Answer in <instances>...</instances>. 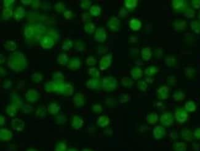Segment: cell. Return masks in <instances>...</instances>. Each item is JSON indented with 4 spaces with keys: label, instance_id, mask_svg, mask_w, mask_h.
<instances>
[{
    "label": "cell",
    "instance_id": "obj_1",
    "mask_svg": "<svg viewBox=\"0 0 200 151\" xmlns=\"http://www.w3.org/2000/svg\"><path fill=\"white\" fill-rule=\"evenodd\" d=\"M142 56L144 60H149L151 56V49L149 47H145L142 50Z\"/></svg>",
    "mask_w": 200,
    "mask_h": 151
},
{
    "label": "cell",
    "instance_id": "obj_2",
    "mask_svg": "<svg viewBox=\"0 0 200 151\" xmlns=\"http://www.w3.org/2000/svg\"><path fill=\"white\" fill-rule=\"evenodd\" d=\"M106 34L104 30L99 29L95 35V39L99 41H103L105 39Z\"/></svg>",
    "mask_w": 200,
    "mask_h": 151
},
{
    "label": "cell",
    "instance_id": "obj_3",
    "mask_svg": "<svg viewBox=\"0 0 200 151\" xmlns=\"http://www.w3.org/2000/svg\"><path fill=\"white\" fill-rule=\"evenodd\" d=\"M141 22L137 19H133L130 22V26L133 30H138L141 27Z\"/></svg>",
    "mask_w": 200,
    "mask_h": 151
},
{
    "label": "cell",
    "instance_id": "obj_4",
    "mask_svg": "<svg viewBox=\"0 0 200 151\" xmlns=\"http://www.w3.org/2000/svg\"><path fill=\"white\" fill-rule=\"evenodd\" d=\"M110 64V60L109 58L104 57L101 62V68L102 70H105Z\"/></svg>",
    "mask_w": 200,
    "mask_h": 151
},
{
    "label": "cell",
    "instance_id": "obj_5",
    "mask_svg": "<svg viewBox=\"0 0 200 151\" xmlns=\"http://www.w3.org/2000/svg\"><path fill=\"white\" fill-rule=\"evenodd\" d=\"M173 6L175 9H181L185 6V4L183 1H173Z\"/></svg>",
    "mask_w": 200,
    "mask_h": 151
},
{
    "label": "cell",
    "instance_id": "obj_6",
    "mask_svg": "<svg viewBox=\"0 0 200 151\" xmlns=\"http://www.w3.org/2000/svg\"><path fill=\"white\" fill-rule=\"evenodd\" d=\"M110 22H111V23H110V26L111 30H116L118 29L119 23H118V24H116V23H117L119 22L118 20L116 19V18H112Z\"/></svg>",
    "mask_w": 200,
    "mask_h": 151
},
{
    "label": "cell",
    "instance_id": "obj_7",
    "mask_svg": "<svg viewBox=\"0 0 200 151\" xmlns=\"http://www.w3.org/2000/svg\"><path fill=\"white\" fill-rule=\"evenodd\" d=\"M142 74V71L141 69L138 68H135L133 69L132 71V75L133 76L135 79L139 78V77L141 76Z\"/></svg>",
    "mask_w": 200,
    "mask_h": 151
},
{
    "label": "cell",
    "instance_id": "obj_8",
    "mask_svg": "<svg viewBox=\"0 0 200 151\" xmlns=\"http://www.w3.org/2000/svg\"><path fill=\"white\" fill-rule=\"evenodd\" d=\"M158 71L157 68H156L155 67L151 66L149 67L147 69L145 70V74H148L149 76H151L156 73Z\"/></svg>",
    "mask_w": 200,
    "mask_h": 151
},
{
    "label": "cell",
    "instance_id": "obj_9",
    "mask_svg": "<svg viewBox=\"0 0 200 151\" xmlns=\"http://www.w3.org/2000/svg\"><path fill=\"white\" fill-rule=\"evenodd\" d=\"M100 12H101V8L97 6H94L91 9V13L92 14L94 15H97L100 14Z\"/></svg>",
    "mask_w": 200,
    "mask_h": 151
},
{
    "label": "cell",
    "instance_id": "obj_10",
    "mask_svg": "<svg viewBox=\"0 0 200 151\" xmlns=\"http://www.w3.org/2000/svg\"><path fill=\"white\" fill-rule=\"evenodd\" d=\"M136 3H137L136 1H126V6L127 8H133L135 7Z\"/></svg>",
    "mask_w": 200,
    "mask_h": 151
}]
</instances>
